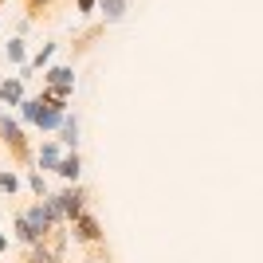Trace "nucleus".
<instances>
[{
  "instance_id": "0eeeda50",
  "label": "nucleus",
  "mask_w": 263,
  "mask_h": 263,
  "mask_svg": "<svg viewBox=\"0 0 263 263\" xmlns=\"http://www.w3.org/2000/svg\"><path fill=\"white\" fill-rule=\"evenodd\" d=\"M59 161H63V157H59V145L47 142L44 149H40V165H44V169H59Z\"/></svg>"
},
{
  "instance_id": "4468645a",
  "label": "nucleus",
  "mask_w": 263,
  "mask_h": 263,
  "mask_svg": "<svg viewBox=\"0 0 263 263\" xmlns=\"http://www.w3.org/2000/svg\"><path fill=\"white\" fill-rule=\"evenodd\" d=\"M90 4H95V0H79V8H83V12H87V8H90Z\"/></svg>"
},
{
  "instance_id": "f8f14e48",
  "label": "nucleus",
  "mask_w": 263,
  "mask_h": 263,
  "mask_svg": "<svg viewBox=\"0 0 263 263\" xmlns=\"http://www.w3.org/2000/svg\"><path fill=\"white\" fill-rule=\"evenodd\" d=\"M8 59H16V63H24V44H20V40H12V44H8Z\"/></svg>"
},
{
  "instance_id": "2eb2a0df",
  "label": "nucleus",
  "mask_w": 263,
  "mask_h": 263,
  "mask_svg": "<svg viewBox=\"0 0 263 263\" xmlns=\"http://www.w3.org/2000/svg\"><path fill=\"white\" fill-rule=\"evenodd\" d=\"M4 248H8V240H4V236H0V252H4Z\"/></svg>"
},
{
  "instance_id": "ddd939ff",
  "label": "nucleus",
  "mask_w": 263,
  "mask_h": 263,
  "mask_svg": "<svg viewBox=\"0 0 263 263\" xmlns=\"http://www.w3.org/2000/svg\"><path fill=\"white\" fill-rule=\"evenodd\" d=\"M28 263H55V259L47 252H32V255H28Z\"/></svg>"
},
{
  "instance_id": "20e7f679",
  "label": "nucleus",
  "mask_w": 263,
  "mask_h": 263,
  "mask_svg": "<svg viewBox=\"0 0 263 263\" xmlns=\"http://www.w3.org/2000/svg\"><path fill=\"white\" fill-rule=\"evenodd\" d=\"M47 83H51V90H67V95H71L75 71H71V67H51V71H47Z\"/></svg>"
},
{
  "instance_id": "6e6552de",
  "label": "nucleus",
  "mask_w": 263,
  "mask_h": 263,
  "mask_svg": "<svg viewBox=\"0 0 263 263\" xmlns=\"http://www.w3.org/2000/svg\"><path fill=\"white\" fill-rule=\"evenodd\" d=\"M55 173H63L67 181H75V177H79V154L63 157V161H59V169H55Z\"/></svg>"
},
{
  "instance_id": "f257e3e1",
  "label": "nucleus",
  "mask_w": 263,
  "mask_h": 263,
  "mask_svg": "<svg viewBox=\"0 0 263 263\" xmlns=\"http://www.w3.org/2000/svg\"><path fill=\"white\" fill-rule=\"evenodd\" d=\"M0 134H4V142H8L12 157H16L20 165L32 157V154H28V138H24V130H20V126H16L12 118H4V114H0Z\"/></svg>"
},
{
  "instance_id": "9d476101",
  "label": "nucleus",
  "mask_w": 263,
  "mask_h": 263,
  "mask_svg": "<svg viewBox=\"0 0 263 263\" xmlns=\"http://www.w3.org/2000/svg\"><path fill=\"white\" fill-rule=\"evenodd\" d=\"M122 8H126V0H102V12H106L110 20H118V16H122Z\"/></svg>"
},
{
  "instance_id": "7ed1b4c3",
  "label": "nucleus",
  "mask_w": 263,
  "mask_h": 263,
  "mask_svg": "<svg viewBox=\"0 0 263 263\" xmlns=\"http://www.w3.org/2000/svg\"><path fill=\"white\" fill-rule=\"evenodd\" d=\"M75 236H79L83 243H95V240L102 236V224L90 216V212H83V216H75Z\"/></svg>"
},
{
  "instance_id": "f03ea898",
  "label": "nucleus",
  "mask_w": 263,
  "mask_h": 263,
  "mask_svg": "<svg viewBox=\"0 0 263 263\" xmlns=\"http://www.w3.org/2000/svg\"><path fill=\"white\" fill-rule=\"evenodd\" d=\"M55 204H59V212H63V216H83V193H79V189H63V193H59V197H51Z\"/></svg>"
},
{
  "instance_id": "1a4fd4ad",
  "label": "nucleus",
  "mask_w": 263,
  "mask_h": 263,
  "mask_svg": "<svg viewBox=\"0 0 263 263\" xmlns=\"http://www.w3.org/2000/svg\"><path fill=\"white\" fill-rule=\"evenodd\" d=\"M59 130H63V142H67V145L79 142V122H75V118H63V126H59Z\"/></svg>"
},
{
  "instance_id": "423d86ee",
  "label": "nucleus",
  "mask_w": 263,
  "mask_h": 263,
  "mask_svg": "<svg viewBox=\"0 0 263 263\" xmlns=\"http://www.w3.org/2000/svg\"><path fill=\"white\" fill-rule=\"evenodd\" d=\"M0 99L4 102H24V87H20V79H8V83H0Z\"/></svg>"
},
{
  "instance_id": "9b49d317",
  "label": "nucleus",
  "mask_w": 263,
  "mask_h": 263,
  "mask_svg": "<svg viewBox=\"0 0 263 263\" xmlns=\"http://www.w3.org/2000/svg\"><path fill=\"white\" fill-rule=\"evenodd\" d=\"M16 189H20L16 173H4V169H0V193H16Z\"/></svg>"
},
{
  "instance_id": "dca6fc26",
  "label": "nucleus",
  "mask_w": 263,
  "mask_h": 263,
  "mask_svg": "<svg viewBox=\"0 0 263 263\" xmlns=\"http://www.w3.org/2000/svg\"><path fill=\"white\" fill-rule=\"evenodd\" d=\"M28 4H32V8H40V0H28Z\"/></svg>"
},
{
  "instance_id": "39448f33",
  "label": "nucleus",
  "mask_w": 263,
  "mask_h": 263,
  "mask_svg": "<svg viewBox=\"0 0 263 263\" xmlns=\"http://www.w3.org/2000/svg\"><path fill=\"white\" fill-rule=\"evenodd\" d=\"M16 236H20L24 243H40V240H44V236L35 232V224H32L28 216H16Z\"/></svg>"
}]
</instances>
